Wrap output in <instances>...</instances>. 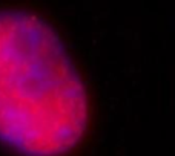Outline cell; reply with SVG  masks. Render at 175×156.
<instances>
[{
	"mask_svg": "<svg viewBox=\"0 0 175 156\" xmlns=\"http://www.w3.org/2000/svg\"><path fill=\"white\" fill-rule=\"evenodd\" d=\"M86 123V92L62 38L36 14L0 9V142L22 156H60Z\"/></svg>",
	"mask_w": 175,
	"mask_h": 156,
	"instance_id": "cell-1",
	"label": "cell"
}]
</instances>
